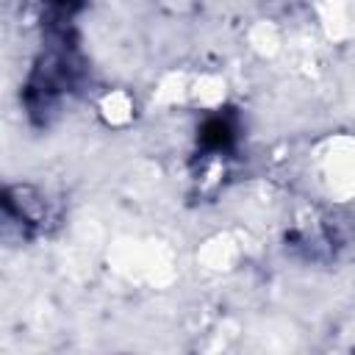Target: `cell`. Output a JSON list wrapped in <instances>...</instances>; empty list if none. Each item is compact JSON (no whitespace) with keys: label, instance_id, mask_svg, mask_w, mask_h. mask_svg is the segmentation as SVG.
Here are the masks:
<instances>
[{"label":"cell","instance_id":"obj_1","mask_svg":"<svg viewBox=\"0 0 355 355\" xmlns=\"http://www.w3.org/2000/svg\"><path fill=\"white\" fill-rule=\"evenodd\" d=\"M130 111H133V103H130V97L122 94V92L108 94L105 103H103V114H105V119H108L111 125L128 122V119H130Z\"/></svg>","mask_w":355,"mask_h":355}]
</instances>
